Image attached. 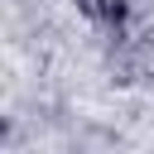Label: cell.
<instances>
[{
  "label": "cell",
  "mask_w": 154,
  "mask_h": 154,
  "mask_svg": "<svg viewBox=\"0 0 154 154\" xmlns=\"http://www.w3.org/2000/svg\"><path fill=\"white\" fill-rule=\"evenodd\" d=\"M82 10L96 14V19H106V24H116V29L130 19V0H82Z\"/></svg>",
  "instance_id": "1"
}]
</instances>
